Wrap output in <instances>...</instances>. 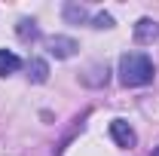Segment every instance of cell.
<instances>
[{
  "label": "cell",
  "mask_w": 159,
  "mask_h": 156,
  "mask_svg": "<svg viewBox=\"0 0 159 156\" xmlns=\"http://www.w3.org/2000/svg\"><path fill=\"white\" fill-rule=\"evenodd\" d=\"M92 21H95V28H113V16H107V12H98Z\"/></svg>",
  "instance_id": "obj_9"
},
{
  "label": "cell",
  "mask_w": 159,
  "mask_h": 156,
  "mask_svg": "<svg viewBox=\"0 0 159 156\" xmlns=\"http://www.w3.org/2000/svg\"><path fill=\"white\" fill-rule=\"evenodd\" d=\"M110 138L116 141L119 147H135V141H138L135 129H132L125 119H113V122H110Z\"/></svg>",
  "instance_id": "obj_3"
},
{
  "label": "cell",
  "mask_w": 159,
  "mask_h": 156,
  "mask_svg": "<svg viewBox=\"0 0 159 156\" xmlns=\"http://www.w3.org/2000/svg\"><path fill=\"white\" fill-rule=\"evenodd\" d=\"M64 19L74 21V25H80V21L89 19V12H86V6H77V3H64Z\"/></svg>",
  "instance_id": "obj_7"
},
{
  "label": "cell",
  "mask_w": 159,
  "mask_h": 156,
  "mask_svg": "<svg viewBox=\"0 0 159 156\" xmlns=\"http://www.w3.org/2000/svg\"><path fill=\"white\" fill-rule=\"evenodd\" d=\"M153 156H159V147H156V150H153Z\"/></svg>",
  "instance_id": "obj_10"
},
{
  "label": "cell",
  "mask_w": 159,
  "mask_h": 156,
  "mask_svg": "<svg viewBox=\"0 0 159 156\" xmlns=\"http://www.w3.org/2000/svg\"><path fill=\"white\" fill-rule=\"evenodd\" d=\"M153 80V61L144 52H125L119 58V83L122 86H147Z\"/></svg>",
  "instance_id": "obj_1"
},
{
  "label": "cell",
  "mask_w": 159,
  "mask_h": 156,
  "mask_svg": "<svg viewBox=\"0 0 159 156\" xmlns=\"http://www.w3.org/2000/svg\"><path fill=\"white\" fill-rule=\"evenodd\" d=\"M159 37V25L153 19H141L135 25V43H153Z\"/></svg>",
  "instance_id": "obj_4"
},
{
  "label": "cell",
  "mask_w": 159,
  "mask_h": 156,
  "mask_svg": "<svg viewBox=\"0 0 159 156\" xmlns=\"http://www.w3.org/2000/svg\"><path fill=\"white\" fill-rule=\"evenodd\" d=\"M21 67V61L16 52H6V49H0V77H9V74H16Z\"/></svg>",
  "instance_id": "obj_6"
},
{
  "label": "cell",
  "mask_w": 159,
  "mask_h": 156,
  "mask_svg": "<svg viewBox=\"0 0 159 156\" xmlns=\"http://www.w3.org/2000/svg\"><path fill=\"white\" fill-rule=\"evenodd\" d=\"M16 31H19V37L25 40V43H28V40H37V37H40L37 25H34V21H31V19H21V21H19V28H16Z\"/></svg>",
  "instance_id": "obj_8"
},
{
  "label": "cell",
  "mask_w": 159,
  "mask_h": 156,
  "mask_svg": "<svg viewBox=\"0 0 159 156\" xmlns=\"http://www.w3.org/2000/svg\"><path fill=\"white\" fill-rule=\"evenodd\" d=\"M28 77L34 80V83H46L49 80V64L43 58H31L28 61Z\"/></svg>",
  "instance_id": "obj_5"
},
{
  "label": "cell",
  "mask_w": 159,
  "mask_h": 156,
  "mask_svg": "<svg viewBox=\"0 0 159 156\" xmlns=\"http://www.w3.org/2000/svg\"><path fill=\"white\" fill-rule=\"evenodd\" d=\"M46 46H49V55H55V58H70V55L80 49L74 37H61V34L49 37V40H46Z\"/></svg>",
  "instance_id": "obj_2"
}]
</instances>
